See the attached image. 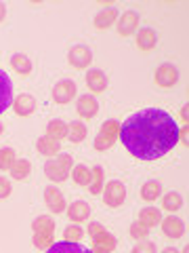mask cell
I'll use <instances>...</instances> for the list:
<instances>
[{"label": "cell", "mask_w": 189, "mask_h": 253, "mask_svg": "<svg viewBox=\"0 0 189 253\" xmlns=\"http://www.w3.org/2000/svg\"><path fill=\"white\" fill-rule=\"evenodd\" d=\"M158 42V34L152 28H141L137 32V46L141 51H152Z\"/></svg>", "instance_id": "cell-18"}, {"label": "cell", "mask_w": 189, "mask_h": 253, "mask_svg": "<svg viewBox=\"0 0 189 253\" xmlns=\"http://www.w3.org/2000/svg\"><path fill=\"white\" fill-rule=\"evenodd\" d=\"M76 97V83L69 81V78H63L57 84L53 86V99L57 104H67Z\"/></svg>", "instance_id": "cell-6"}, {"label": "cell", "mask_w": 189, "mask_h": 253, "mask_svg": "<svg viewBox=\"0 0 189 253\" xmlns=\"http://www.w3.org/2000/svg\"><path fill=\"white\" fill-rule=\"evenodd\" d=\"M76 112L80 118H84V121L94 118L99 112V101L94 99V95H80L76 101Z\"/></svg>", "instance_id": "cell-8"}, {"label": "cell", "mask_w": 189, "mask_h": 253, "mask_svg": "<svg viewBox=\"0 0 189 253\" xmlns=\"http://www.w3.org/2000/svg\"><path fill=\"white\" fill-rule=\"evenodd\" d=\"M67 61H69V66H72V68L84 70V68L91 66L93 51L86 44H74L72 49H69V53H67Z\"/></svg>", "instance_id": "cell-5"}, {"label": "cell", "mask_w": 189, "mask_h": 253, "mask_svg": "<svg viewBox=\"0 0 189 253\" xmlns=\"http://www.w3.org/2000/svg\"><path fill=\"white\" fill-rule=\"evenodd\" d=\"M4 17H6V4H4V2H0V23L4 21Z\"/></svg>", "instance_id": "cell-39"}, {"label": "cell", "mask_w": 189, "mask_h": 253, "mask_svg": "<svg viewBox=\"0 0 189 253\" xmlns=\"http://www.w3.org/2000/svg\"><path fill=\"white\" fill-rule=\"evenodd\" d=\"M130 253H158L156 249V245L154 243H149V241H141L135 249H132Z\"/></svg>", "instance_id": "cell-35"}, {"label": "cell", "mask_w": 189, "mask_h": 253, "mask_svg": "<svg viewBox=\"0 0 189 253\" xmlns=\"http://www.w3.org/2000/svg\"><path fill=\"white\" fill-rule=\"evenodd\" d=\"M34 245L38 249H49L51 245H53V236L51 234H34Z\"/></svg>", "instance_id": "cell-34"}, {"label": "cell", "mask_w": 189, "mask_h": 253, "mask_svg": "<svg viewBox=\"0 0 189 253\" xmlns=\"http://www.w3.org/2000/svg\"><path fill=\"white\" fill-rule=\"evenodd\" d=\"M116 19H118V11L114 9V6H107V9H103L101 13L94 15L93 23H94V28L97 30H107V28L114 26Z\"/></svg>", "instance_id": "cell-16"}, {"label": "cell", "mask_w": 189, "mask_h": 253, "mask_svg": "<svg viewBox=\"0 0 189 253\" xmlns=\"http://www.w3.org/2000/svg\"><path fill=\"white\" fill-rule=\"evenodd\" d=\"M36 148H38V152H40L42 156H49V158H55L59 152H61V148H59V141H55L51 139L49 135H42V137H38L36 141Z\"/></svg>", "instance_id": "cell-19"}, {"label": "cell", "mask_w": 189, "mask_h": 253, "mask_svg": "<svg viewBox=\"0 0 189 253\" xmlns=\"http://www.w3.org/2000/svg\"><path fill=\"white\" fill-rule=\"evenodd\" d=\"M139 13L137 11H126L122 13V17L118 19V34L120 36H130L135 34L137 28H139Z\"/></svg>", "instance_id": "cell-9"}, {"label": "cell", "mask_w": 189, "mask_h": 253, "mask_svg": "<svg viewBox=\"0 0 189 253\" xmlns=\"http://www.w3.org/2000/svg\"><path fill=\"white\" fill-rule=\"evenodd\" d=\"M11 68H13L17 74H23V76H26V74L32 72V61H30L28 55L15 53V55H11Z\"/></svg>", "instance_id": "cell-27"}, {"label": "cell", "mask_w": 189, "mask_h": 253, "mask_svg": "<svg viewBox=\"0 0 189 253\" xmlns=\"http://www.w3.org/2000/svg\"><path fill=\"white\" fill-rule=\"evenodd\" d=\"M181 207H183V196H181L179 192H168L162 196V209L168 211V213H175L179 211Z\"/></svg>", "instance_id": "cell-28"}, {"label": "cell", "mask_w": 189, "mask_h": 253, "mask_svg": "<svg viewBox=\"0 0 189 253\" xmlns=\"http://www.w3.org/2000/svg\"><path fill=\"white\" fill-rule=\"evenodd\" d=\"M154 81L156 84L160 86V89H172V86L177 84L179 81V70L175 63H160L156 70V76H154Z\"/></svg>", "instance_id": "cell-4"}, {"label": "cell", "mask_w": 189, "mask_h": 253, "mask_svg": "<svg viewBox=\"0 0 189 253\" xmlns=\"http://www.w3.org/2000/svg\"><path fill=\"white\" fill-rule=\"evenodd\" d=\"M13 104V84L4 70H0V114Z\"/></svg>", "instance_id": "cell-11"}, {"label": "cell", "mask_w": 189, "mask_h": 253, "mask_svg": "<svg viewBox=\"0 0 189 253\" xmlns=\"http://www.w3.org/2000/svg\"><path fill=\"white\" fill-rule=\"evenodd\" d=\"M160 226H162V232L168 236V239H181L185 232V224L181 221V217L177 215H168V217H162L160 221Z\"/></svg>", "instance_id": "cell-10"}, {"label": "cell", "mask_w": 189, "mask_h": 253, "mask_svg": "<svg viewBox=\"0 0 189 253\" xmlns=\"http://www.w3.org/2000/svg\"><path fill=\"white\" fill-rule=\"evenodd\" d=\"M162 253H181V251H177L175 247H166V249H164Z\"/></svg>", "instance_id": "cell-41"}, {"label": "cell", "mask_w": 189, "mask_h": 253, "mask_svg": "<svg viewBox=\"0 0 189 253\" xmlns=\"http://www.w3.org/2000/svg\"><path fill=\"white\" fill-rule=\"evenodd\" d=\"M44 205L51 209V213H63L67 207L65 196L61 194V190L57 186H49L44 190Z\"/></svg>", "instance_id": "cell-7"}, {"label": "cell", "mask_w": 189, "mask_h": 253, "mask_svg": "<svg viewBox=\"0 0 189 253\" xmlns=\"http://www.w3.org/2000/svg\"><path fill=\"white\" fill-rule=\"evenodd\" d=\"M11 192H13L11 181L6 179V177H0V199H6V196H11Z\"/></svg>", "instance_id": "cell-36"}, {"label": "cell", "mask_w": 189, "mask_h": 253, "mask_svg": "<svg viewBox=\"0 0 189 253\" xmlns=\"http://www.w3.org/2000/svg\"><path fill=\"white\" fill-rule=\"evenodd\" d=\"M13 108H15V114L17 116H30L36 112L38 104H36L34 95L21 93V95H17V99H13Z\"/></svg>", "instance_id": "cell-12"}, {"label": "cell", "mask_w": 189, "mask_h": 253, "mask_svg": "<svg viewBox=\"0 0 189 253\" xmlns=\"http://www.w3.org/2000/svg\"><path fill=\"white\" fill-rule=\"evenodd\" d=\"M46 135L51 139L59 141V139H65L67 137V125L61 121V118H53V121L46 125Z\"/></svg>", "instance_id": "cell-24"}, {"label": "cell", "mask_w": 189, "mask_h": 253, "mask_svg": "<svg viewBox=\"0 0 189 253\" xmlns=\"http://www.w3.org/2000/svg\"><path fill=\"white\" fill-rule=\"evenodd\" d=\"M181 253H189V247H187V245H185V249H183V251H181Z\"/></svg>", "instance_id": "cell-43"}, {"label": "cell", "mask_w": 189, "mask_h": 253, "mask_svg": "<svg viewBox=\"0 0 189 253\" xmlns=\"http://www.w3.org/2000/svg\"><path fill=\"white\" fill-rule=\"evenodd\" d=\"M44 175L49 177L51 181H65L67 175H69V169L63 167V163L59 161L57 156L51 158V161H46L44 165Z\"/></svg>", "instance_id": "cell-13"}, {"label": "cell", "mask_w": 189, "mask_h": 253, "mask_svg": "<svg viewBox=\"0 0 189 253\" xmlns=\"http://www.w3.org/2000/svg\"><path fill=\"white\" fill-rule=\"evenodd\" d=\"M57 158L63 163V167L72 171V167H74V158H72V156H69V154H57Z\"/></svg>", "instance_id": "cell-38"}, {"label": "cell", "mask_w": 189, "mask_h": 253, "mask_svg": "<svg viewBox=\"0 0 189 253\" xmlns=\"http://www.w3.org/2000/svg\"><path fill=\"white\" fill-rule=\"evenodd\" d=\"M63 236H65V241H69V243H78L84 236V230L80 226H67L65 232H63Z\"/></svg>", "instance_id": "cell-32"}, {"label": "cell", "mask_w": 189, "mask_h": 253, "mask_svg": "<svg viewBox=\"0 0 189 253\" xmlns=\"http://www.w3.org/2000/svg\"><path fill=\"white\" fill-rule=\"evenodd\" d=\"M187 114H189V108H187V104H185L183 108H181V118L185 121V125H187Z\"/></svg>", "instance_id": "cell-40"}, {"label": "cell", "mask_w": 189, "mask_h": 253, "mask_svg": "<svg viewBox=\"0 0 189 253\" xmlns=\"http://www.w3.org/2000/svg\"><path fill=\"white\" fill-rule=\"evenodd\" d=\"M2 131H4V126H2V123H0V135H2Z\"/></svg>", "instance_id": "cell-44"}, {"label": "cell", "mask_w": 189, "mask_h": 253, "mask_svg": "<svg viewBox=\"0 0 189 253\" xmlns=\"http://www.w3.org/2000/svg\"><path fill=\"white\" fill-rule=\"evenodd\" d=\"M72 179L76 181L78 186L89 188V184H91V169L84 167V165H74L72 167Z\"/></svg>", "instance_id": "cell-30"}, {"label": "cell", "mask_w": 189, "mask_h": 253, "mask_svg": "<svg viewBox=\"0 0 189 253\" xmlns=\"http://www.w3.org/2000/svg\"><path fill=\"white\" fill-rule=\"evenodd\" d=\"M93 245H94V249H99V251H114L116 249V245H118V241H116V236L114 234H109V232H101V234H97L93 239Z\"/></svg>", "instance_id": "cell-25"}, {"label": "cell", "mask_w": 189, "mask_h": 253, "mask_svg": "<svg viewBox=\"0 0 189 253\" xmlns=\"http://www.w3.org/2000/svg\"><path fill=\"white\" fill-rule=\"evenodd\" d=\"M124 201H126V188H124L122 181H118V179L107 181L103 186V203L107 207L118 209L124 205Z\"/></svg>", "instance_id": "cell-3"}, {"label": "cell", "mask_w": 189, "mask_h": 253, "mask_svg": "<svg viewBox=\"0 0 189 253\" xmlns=\"http://www.w3.org/2000/svg\"><path fill=\"white\" fill-rule=\"evenodd\" d=\"M91 215V205L84 201H74L67 207V217L74 221V224H82L84 219H89Z\"/></svg>", "instance_id": "cell-14"}, {"label": "cell", "mask_w": 189, "mask_h": 253, "mask_svg": "<svg viewBox=\"0 0 189 253\" xmlns=\"http://www.w3.org/2000/svg\"><path fill=\"white\" fill-rule=\"evenodd\" d=\"M89 253H107V251H99V249H93V251H89Z\"/></svg>", "instance_id": "cell-42"}, {"label": "cell", "mask_w": 189, "mask_h": 253, "mask_svg": "<svg viewBox=\"0 0 189 253\" xmlns=\"http://www.w3.org/2000/svg\"><path fill=\"white\" fill-rule=\"evenodd\" d=\"M9 173H11V177H13V179H17V181L26 179L30 173H32V163L28 161V158H17Z\"/></svg>", "instance_id": "cell-26"}, {"label": "cell", "mask_w": 189, "mask_h": 253, "mask_svg": "<svg viewBox=\"0 0 189 253\" xmlns=\"http://www.w3.org/2000/svg\"><path fill=\"white\" fill-rule=\"evenodd\" d=\"M160 194H162V184L156 179H149L141 186V199L145 203H154L156 199H160Z\"/></svg>", "instance_id": "cell-21"}, {"label": "cell", "mask_w": 189, "mask_h": 253, "mask_svg": "<svg viewBox=\"0 0 189 253\" xmlns=\"http://www.w3.org/2000/svg\"><path fill=\"white\" fill-rule=\"evenodd\" d=\"M105 186V171L103 167H93L91 169V184H89V192L93 196L101 194V190Z\"/></svg>", "instance_id": "cell-22"}, {"label": "cell", "mask_w": 189, "mask_h": 253, "mask_svg": "<svg viewBox=\"0 0 189 253\" xmlns=\"http://www.w3.org/2000/svg\"><path fill=\"white\" fill-rule=\"evenodd\" d=\"M44 253H89V249L82 247L80 243H69V241H61V243H53Z\"/></svg>", "instance_id": "cell-20"}, {"label": "cell", "mask_w": 189, "mask_h": 253, "mask_svg": "<svg viewBox=\"0 0 189 253\" xmlns=\"http://www.w3.org/2000/svg\"><path fill=\"white\" fill-rule=\"evenodd\" d=\"M103 230H105V228L101 226L99 221H91V224H89V236H93V239H94L97 234H101Z\"/></svg>", "instance_id": "cell-37"}, {"label": "cell", "mask_w": 189, "mask_h": 253, "mask_svg": "<svg viewBox=\"0 0 189 253\" xmlns=\"http://www.w3.org/2000/svg\"><path fill=\"white\" fill-rule=\"evenodd\" d=\"M32 230L34 234H55V219L51 215H38L32 224Z\"/></svg>", "instance_id": "cell-23"}, {"label": "cell", "mask_w": 189, "mask_h": 253, "mask_svg": "<svg viewBox=\"0 0 189 253\" xmlns=\"http://www.w3.org/2000/svg\"><path fill=\"white\" fill-rule=\"evenodd\" d=\"M86 137V125L80 123V121H74L67 125V139L74 141V144H80V141H84Z\"/></svg>", "instance_id": "cell-29"}, {"label": "cell", "mask_w": 189, "mask_h": 253, "mask_svg": "<svg viewBox=\"0 0 189 253\" xmlns=\"http://www.w3.org/2000/svg\"><path fill=\"white\" fill-rule=\"evenodd\" d=\"M118 135H120V126H118L116 121L103 123V125H101V129H99V135L94 137V148H97L99 152H103V150L112 148L116 144Z\"/></svg>", "instance_id": "cell-2"}, {"label": "cell", "mask_w": 189, "mask_h": 253, "mask_svg": "<svg viewBox=\"0 0 189 253\" xmlns=\"http://www.w3.org/2000/svg\"><path fill=\"white\" fill-rule=\"evenodd\" d=\"M86 84H89V89L93 93H103L107 89L109 81L101 70H89V72H86Z\"/></svg>", "instance_id": "cell-15"}, {"label": "cell", "mask_w": 189, "mask_h": 253, "mask_svg": "<svg viewBox=\"0 0 189 253\" xmlns=\"http://www.w3.org/2000/svg\"><path fill=\"white\" fill-rule=\"evenodd\" d=\"M179 131L177 121L166 110L143 108L124 118L118 137L139 161H158L177 146Z\"/></svg>", "instance_id": "cell-1"}, {"label": "cell", "mask_w": 189, "mask_h": 253, "mask_svg": "<svg viewBox=\"0 0 189 253\" xmlns=\"http://www.w3.org/2000/svg\"><path fill=\"white\" fill-rule=\"evenodd\" d=\"M147 228L141 224V221H132L130 224V236L132 239H137V241H145V236H147Z\"/></svg>", "instance_id": "cell-33"}, {"label": "cell", "mask_w": 189, "mask_h": 253, "mask_svg": "<svg viewBox=\"0 0 189 253\" xmlns=\"http://www.w3.org/2000/svg\"><path fill=\"white\" fill-rule=\"evenodd\" d=\"M137 221H141L147 230L149 228H156V226H160V221H162V211L158 207H145V209H141Z\"/></svg>", "instance_id": "cell-17"}, {"label": "cell", "mask_w": 189, "mask_h": 253, "mask_svg": "<svg viewBox=\"0 0 189 253\" xmlns=\"http://www.w3.org/2000/svg\"><path fill=\"white\" fill-rule=\"evenodd\" d=\"M15 161H17V154H15L13 148H2L0 150V171H11Z\"/></svg>", "instance_id": "cell-31"}]
</instances>
